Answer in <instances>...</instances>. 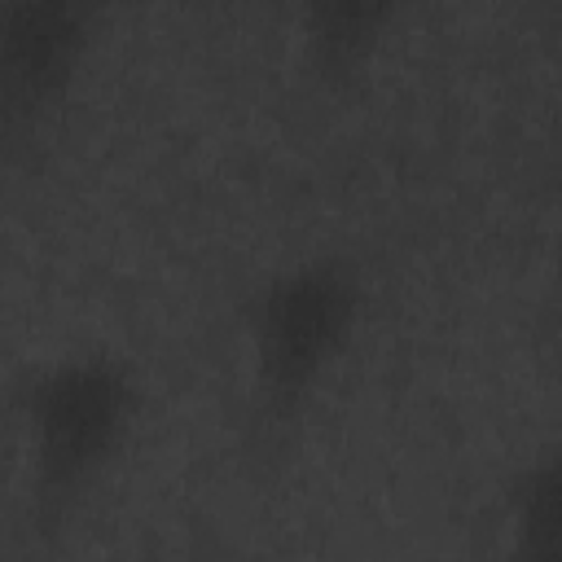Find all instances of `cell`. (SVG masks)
<instances>
[{"mask_svg":"<svg viewBox=\"0 0 562 562\" xmlns=\"http://www.w3.org/2000/svg\"><path fill=\"white\" fill-rule=\"evenodd\" d=\"M140 408L145 382L136 360L105 342L61 347L13 378L22 527L35 544H57L79 522L132 448Z\"/></svg>","mask_w":562,"mask_h":562,"instance_id":"1","label":"cell"},{"mask_svg":"<svg viewBox=\"0 0 562 562\" xmlns=\"http://www.w3.org/2000/svg\"><path fill=\"white\" fill-rule=\"evenodd\" d=\"M373 281L356 250L312 246L255 277L241 299L246 439L255 457H281L347 364Z\"/></svg>","mask_w":562,"mask_h":562,"instance_id":"2","label":"cell"},{"mask_svg":"<svg viewBox=\"0 0 562 562\" xmlns=\"http://www.w3.org/2000/svg\"><path fill=\"white\" fill-rule=\"evenodd\" d=\"M119 0H0V132L31 149L79 92Z\"/></svg>","mask_w":562,"mask_h":562,"instance_id":"3","label":"cell"},{"mask_svg":"<svg viewBox=\"0 0 562 562\" xmlns=\"http://www.w3.org/2000/svg\"><path fill=\"white\" fill-rule=\"evenodd\" d=\"M413 0H290L294 44L307 75L325 88H351L400 31Z\"/></svg>","mask_w":562,"mask_h":562,"instance_id":"4","label":"cell"},{"mask_svg":"<svg viewBox=\"0 0 562 562\" xmlns=\"http://www.w3.org/2000/svg\"><path fill=\"white\" fill-rule=\"evenodd\" d=\"M496 518L509 558L562 562V439L522 452L496 487Z\"/></svg>","mask_w":562,"mask_h":562,"instance_id":"5","label":"cell"},{"mask_svg":"<svg viewBox=\"0 0 562 562\" xmlns=\"http://www.w3.org/2000/svg\"><path fill=\"white\" fill-rule=\"evenodd\" d=\"M549 250H544V316L562 325V162L549 189Z\"/></svg>","mask_w":562,"mask_h":562,"instance_id":"6","label":"cell"},{"mask_svg":"<svg viewBox=\"0 0 562 562\" xmlns=\"http://www.w3.org/2000/svg\"><path fill=\"white\" fill-rule=\"evenodd\" d=\"M540 13L549 22V31H562V0H540Z\"/></svg>","mask_w":562,"mask_h":562,"instance_id":"7","label":"cell"}]
</instances>
